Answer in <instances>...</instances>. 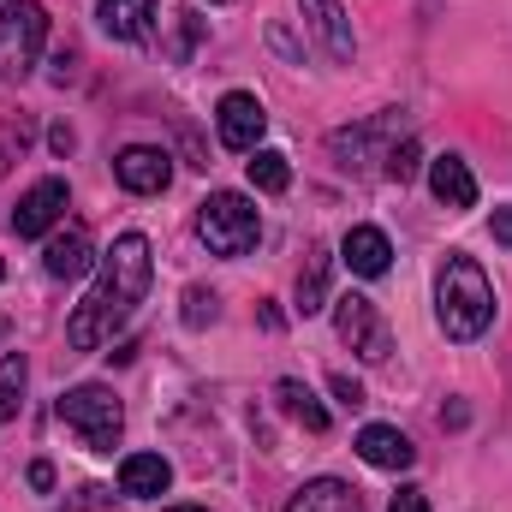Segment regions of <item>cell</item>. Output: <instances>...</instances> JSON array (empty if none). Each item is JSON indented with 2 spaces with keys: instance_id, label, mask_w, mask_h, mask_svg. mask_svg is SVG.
Segmentation results:
<instances>
[{
  "instance_id": "cell-1",
  "label": "cell",
  "mask_w": 512,
  "mask_h": 512,
  "mask_svg": "<svg viewBox=\"0 0 512 512\" xmlns=\"http://www.w3.org/2000/svg\"><path fill=\"white\" fill-rule=\"evenodd\" d=\"M149 280H155L149 239H143V233H120L114 251H108L102 280H96V292H90V298L72 310V322H66L72 352H96L102 340H114V328H126L131 310L149 298Z\"/></svg>"
},
{
  "instance_id": "cell-2",
  "label": "cell",
  "mask_w": 512,
  "mask_h": 512,
  "mask_svg": "<svg viewBox=\"0 0 512 512\" xmlns=\"http://www.w3.org/2000/svg\"><path fill=\"white\" fill-rule=\"evenodd\" d=\"M435 322L459 346H471V340L489 334V322H495V286L477 268V256H459V251L447 256V268L435 280Z\"/></svg>"
},
{
  "instance_id": "cell-3",
  "label": "cell",
  "mask_w": 512,
  "mask_h": 512,
  "mask_svg": "<svg viewBox=\"0 0 512 512\" xmlns=\"http://www.w3.org/2000/svg\"><path fill=\"white\" fill-rule=\"evenodd\" d=\"M197 239L209 245L215 256H245L256 251V239H262V215H256V203L245 191H209L203 203H197Z\"/></svg>"
},
{
  "instance_id": "cell-4",
  "label": "cell",
  "mask_w": 512,
  "mask_h": 512,
  "mask_svg": "<svg viewBox=\"0 0 512 512\" xmlns=\"http://www.w3.org/2000/svg\"><path fill=\"white\" fill-rule=\"evenodd\" d=\"M42 42H48V12H42V0H12V6H0V96L30 78V66L42 60Z\"/></svg>"
},
{
  "instance_id": "cell-5",
  "label": "cell",
  "mask_w": 512,
  "mask_h": 512,
  "mask_svg": "<svg viewBox=\"0 0 512 512\" xmlns=\"http://www.w3.org/2000/svg\"><path fill=\"white\" fill-rule=\"evenodd\" d=\"M60 423L90 453H114L120 447V429H126V405L114 399V387L84 382V387H72V393H60Z\"/></svg>"
},
{
  "instance_id": "cell-6",
  "label": "cell",
  "mask_w": 512,
  "mask_h": 512,
  "mask_svg": "<svg viewBox=\"0 0 512 512\" xmlns=\"http://www.w3.org/2000/svg\"><path fill=\"white\" fill-rule=\"evenodd\" d=\"M334 334H340L364 364H382L387 358V328H382V316H376V304H370L364 292L334 298Z\"/></svg>"
},
{
  "instance_id": "cell-7",
  "label": "cell",
  "mask_w": 512,
  "mask_h": 512,
  "mask_svg": "<svg viewBox=\"0 0 512 512\" xmlns=\"http://www.w3.org/2000/svg\"><path fill=\"white\" fill-rule=\"evenodd\" d=\"M298 12H304V30L316 36V48H322L334 66H352V54H358V36H352V18H346V6H340V0H298Z\"/></svg>"
},
{
  "instance_id": "cell-8",
  "label": "cell",
  "mask_w": 512,
  "mask_h": 512,
  "mask_svg": "<svg viewBox=\"0 0 512 512\" xmlns=\"http://www.w3.org/2000/svg\"><path fill=\"white\" fill-rule=\"evenodd\" d=\"M215 131H221V143H227V149L251 155V149H262L268 114H262V102H256L251 90H227V96H221V108H215Z\"/></svg>"
},
{
  "instance_id": "cell-9",
  "label": "cell",
  "mask_w": 512,
  "mask_h": 512,
  "mask_svg": "<svg viewBox=\"0 0 512 512\" xmlns=\"http://www.w3.org/2000/svg\"><path fill=\"white\" fill-rule=\"evenodd\" d=\"M66 179H36L24 197H18V209H12V233L18 239H42L60 215H66Z\"/></svg>"
},
{
  "instance_id": "cell-10",
  "label": "cell",
  "mask_w": 512,
  "mask_h": 512,
  "mask_svg": "<svg viewBox=\"0 0 512 512\" xmlns=\"http://www.w3.org/2000/svg\"><path fill=\"white\" fill-rule=\"evenodd\" d=\"M114 179L126 185L131 197H161L167 179H173V161H167V149L131 143V149H120V161H114Z\"/></svg>"
},
{
  "instance_id": "cell-11",
  "label": "cell",
  "mask_w": 512,
  "mask_h": 512,
  "mask_svg": "<svg viewBox=\"0 0 512 512\" xmlns=\"http://www.w3.org/2000/svg\"><path fill=\"white\" fill-rule=\"evenodd\" d=\"M399 131V108H387V114H376V120H364V126H346L328 137V149H334V161L340 167H364L370 155H376V143H387ZM393 149V143H387Z\"/></svg>"
},
{
  "instance_id": "cell-12",
  "label": "cell",
  "mask_w": 512,
  "mask_h": 512,
  "mask_svg": "<svg viewBox=\"0 0 512 512\" xmlns=\"http://www.w3.org/2000/svg\"><path fill=\"white\" fill-rule=\"evenodd\" d=\"M358 459L376 465V471H411V465H417V447H411L393 423H364V429H358Z\"/></svg>"
},
{
  "instance_id": "cell-13",
  "label": "cell",
  "mask_w": 512,
  "mask_h": 512,
  "mask_svg": "<svg viewBox=\"0 0 512 512\" xmlns=\"http://www.w3.org/2000/svg\"><path fill=\"white\" fill-rule=\"evenodd\" d=\"M173 483V465L161 453H126L120 459V495L126 501H161Z\"/></svg>"
},
{
  "instance_id": "cell-14",
  "label": "cell",
  "mask_w": 512,
  "mask_h": 512,
  "mask_svg": "<svg viewBox=\"0 0 512 512\" xmlns=\"http://www.w3.org/2000/svg\"><path fill=\"white\" fill-rule=\"evenodd\" d=\"M429 191L441 209H477V173L459 155H435L429 161Z\"/></svg>"
},
{
  "instance_id": "cell-15",
  "label": "cell",
  "mask_w": 512,
  "mask_h": 512,
  "mask_svg": "<svg viewBox=\"0 0 512 512\" xmlns=\"http://www.w3.org/2000/svg\"><path fill=\"white\" fill-rule=\"evenodd\" d=\"M42 268H48L54 280H84V274L96 268L90 233H84V227H66V233H54V239H48V251H42Z\"/></svg>"
},
{
  "instance_id": "cell-16",
  "label": "cell",
  "mask_w": 512,
  "mask_h": 512,
  "mask_svg": "<svg viewBox=\"0 0 512 512\" xmlns=\"http://www.w3.org/2000/svg\"><path fill=\"white\" fill-rule=\"evenodd\" d=\"M340 262H346L352 274H364V280H382L387 262H393V245H387L382 227H352V233L340 239Z\"/></svg>"
},
{
  "instance_id": "cell-17",
  "label": "cell",
  "mask_w": 512,
  "mask_h": 512,
  "mask_svg": "<svg viewBox=\"0 0 512 512\" xmlns=\"http://www.w3.org/2000/svg\"><path fill=\"white\" fill-rule=\"evenodd\" d=\"M155 6L161 0H102V30L114 36V42H143L149 36V24H155Z\"/></svg>"
},
{
  "instance_id": "cell-18",
  "label": "cell",
  "mask_w": 512,
  "mask_h": 512,
  "mask_svg": "<svg viewBox=\"0 0 512 512\" xmlns=\"http://www.w3.org/2000/svg\"><path fill=\"white\" fill-rule=\"evenodd\" d=\"M286 512H364V501H358V489H346L340 477H316V483H304V489L286 501Z\"/></svg>"
},
{
  "instance_id": "cell-19",
  "label": "cell",
  "mask_w": 512,
  "mask_h": 512,
  "mask_svg": "<svg viewBox=\"0 0 512 512\" xmlns=\"http://www.w3.org/2000/svg\"><path fill=\"white\" fill-rule=\"evenodd\" d=\"M274 393H280V405H286V411H292V417H298V423H304L310 435H322V429H328V411L316 405V393L298 382V376H286V382L274 387Z\"/></svg>"
},
{
  "instance_id": "cell-20",
  "label": "cell",
  "mask_w": 512,
  "mask_h": 512,
  "mask_svg": "<svg viewBox=\"0 0 512 512\" xmlns=\"http://www.w3.org/2000/svg\"><path fill=\"white\" fill-rule=\"evenodd\" d=\"M24 382H30L24 352H6V358H0V423L18 417V405H24Z\"/></svg>"
},
{
  "instance_id": "cell-21",
  "label": "cell",
  "mask_w": 512,
  "mask_h": 512,
  "mask_svg": "<svg viewBox=\"0 0 512 512\" xmlns=\"http://www.w3.org/2000/svg\"><path fill=\"white\" fill-rule=\"evenodd\" d=\"M322 304H328V256L310 251L304 274H298V316H316Z\"/></svg>"
},
{
  "instance_id": "cell-22",
  "label": "cell",
  "mask_w": 512,
  "mask_h": 512,
  "mask_svg": "<svg viewBox=\"0 0 512 512\" xmlns=\"http://www.w3.org/2000/svg\"><path fill=\"white\" fill-rule=\"evenodd\" d=\"M251 185L268 191V197L286 191V185H292V161H286L280 149H251Z\"/></svg>"
},
{
  "instance_id": "cell-23",
  "label": "cell",
  "mask_w": 512,
  "mask_h": 512,
  "mask_svg": "<svg viewBox=\"0 0 512 512\" xmlns=\"http://www.w3.org/2000/svg\"><path fill=\"white\" fill-rule=\"evenodd\" d=\"M417 167H423V143H417V137H399V143L387 149V179L405 185V179H417Z\"/></svg>"
},
{
  "instance_id": "cell-24",
  "label": "cell",
  "mask_w": 512,
  "mask_h": 512,
  "mask_svg": "<svg viewBox=\"0 0 512 512\" xmlns=\"http://www.w3.org/2000/svg\"><path fill=\"white\" fill-rule=\"evenodd\" d=\"M179 316H185V328H209V322L221 316V298H215L209 286H185V310H179Z\"/></svg>"
},
{
  "instance_id": "cell-25",
  "label": "cell",
  "mask_w": 512,
  "mask_h": 512,
  "mask_svg": "<svg viewBox=\"0 0 512 512\" xmlns=\"http://www.w3.org/2000/svg\"><path fill=\"white\" fill-rule=\"evenodd\" d=\"M66 512H120V507H114V495H108V489L84 483V489H78V495L66 501Z\"/></svg>"
},
{
  "instance_id": "cell-26",
  "label": "cell",
  "mask_w": 512,
  "mask_h": 512,
  "mask_svg": "<svg viewBox=\"0 0 512 512\" xmlns=\"http://www.w3.org/2000/svg\"><path fill=\"white\" fill-rule=\"evenodd\" d=\"M179 18V36H173V60H185L191 48H197V30H203V18H191V12H173Z\"/></svg>"
},
{
  "instance_id": "cell-27",
  "label": "cell",
  "mask_w": 512,
  "mask_h": 512,
  "mask_svg": "<svg viewBox=\"0 0 512 512\" xmlns=\"http://www.w3.org/2000/svg\"><path fill=\"white\" fill-rule=\"evenodd\" d=\"M328 387H334V399H340L346 411H358V405H364V387L352 382V376H334V382H328Z\"/></svg>"
},
{
  "instance_id": "cell-28",
  "label": "cell",
  "mask_w": 512,
  "mask_h": 512,
  "mask_svg": "<svg viewBox=\"0 0 512 512\" xmlns=\"http://www.w3.org/2000/svg\"><path fill=\"white\" fill-rule=\"evenodd\" d=\"M387 512H429V495H423V489H399Z\"/></svg>"
},
{
  "instance_id": "cell-29",
  "label": "cell",
  "mask_w": 512,
  "mask_h": 512,
  "mask_svg": "<svg viewBox=\"0 0 512 512\" xmlns=\"http://www.w3.org/2000/svg\"><path fill=\"white\" fill-rule=\"evenodd\" d=\"M30 489H36V495H48V489H54V465H48V459H36V465H30Z\"/></svg>"
},
{
  "instance_id": "cell-30",
  "label": "cell",
  "mask_w": 512,
  "mask_h": 512,
  "mask_svg": "<svg viewBox=\"0 0 512 512\" xmlns=\"http://www.w3.org/2000/svg\"><path fill=\"white\" fill-rule=\"evenodd\" d=\"M72 143H78V137H72V126H54V131H48V149H54V155H72Z\"/></svg>"
},
{
  "instance_id": "cell-31",
  "label": "cell",
  "mask_w": 512,
  "mask_h": 512,
  "mask_svg": "<svg viewBox=\"0 0 512 512\" xmlns=\"http://www.w3.org/2000/svg\"><path fill=\"white\" fill-rule=\"evenodd\" d=\"M495 239L512 251V209H495Z\"/></svg>"
},
{
  "instance_id": "cell-32",
  "label": "cell",
  "mask_w": 512,
  "mask_h": 512,
  "mask_svg": "<svg viewBox=\"0 0 512 512\" xmlns=\"http://www.w3.org/2000/svg\"><path fill=\"white\" fill-rule=\"evenodd\" d=\"M167 512H209V507H167Z\"/></svg>"
},
{
  "instance_id": "cell-33",
  "label": "cell",
  "mask_w": 512,
  "mask_h": 512,
  "mask_svg": "<svg viewBox=\"0 0 512 512\" xmlns=\"http://www.w3.org/2000/svg\"><path fill=\"white\" fill-rule=\"evenodd\" d=\"M0 334H6V316H0Z\"/></svg>"
},
{
  "instance_id": "cell-34",
  "label": "cell",
  "mask_w": 512,
  "mask_h": 512,
  "mask_svg": "<svg viewBox=\"0 0 512 512\" xmlns=\"http://www.w3.org/2000/svg\"><path fill=\"white\" fill-rule=\"evenodd\" d=\"M0 274H6V262H0Z\"/></svg>"
}]
</instances>
